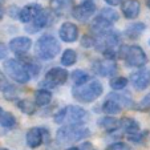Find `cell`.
I'll return each mask as SVG.
<instances>
[{"label":"cell","instance_id":"e575fe53","mask_svg":"<svg viewBox=\"0 0 150 150\" xmlns=\"http://www.w3.org/2000/svg\"><path fill=\"white\" fill-rule=\"evenodd\" d=\"M7 54H8V48L6 47L4 42H0V60L6 59Z\"/></svg>","mask_w":150,"mask_h":150},{"label":"cell","instance_id":"5b68a950","mask_svg":"<svg viewBox=\"0 0 150 150\" xmlns=\"http://www.w3.org/2000/svg\"><path fill=\"white\" fill-rule=\"evenodd\" d=\"M120 56L124 59V61L126 62L127 67H144L147 62L146 53L144 52V49L138 45H125L120 51Z\"/></svg>","mask_w":150,"mask_h":150},{"label":"cell","instance_id":"484cf974","mask_svg":"<svg viewBox=\"0 0 150 150\" xmlns=\"http://www.w3.org/2000/svg\"><path fill=\"white\" fill-rule=\"evenodd\" d=\"M17 108L25 114H33L35 113V104L31 100H20L17 102Z\"/></svg>","mask_w":150,"mask_h":150},{"label":"cell","instance_id":"d6986e66","mask_svg":"<svg viewBox=\"0 0 150 150\" xmlns=\"http://www.w3.org/2000/svg\"><path fill=\"white\" fill-rule=\"evenodd\" d=\"M73 0H51V7L56 13H64L72 8Z\"/></svg>","mask_w":150,"mask_h":150},{"label":"cell","instance_id":"ac0fdd59","mask_svg":"<svg viewBox=\"0 0 150 150\" xmlns=\"http://www.w3.org/2000/svg\"><path fill=\"white\" fill-rule=\"evenodd\" d=\"M118 125L121 126L122 130L126 132L127 134H136V133H139V130H141L139 124L134 118H132V117H124V118H121Z\"/></svg>","mask_w":150,"mask_h":150},{"label":"cell","instance_id":"60d3db41","mask_svg":"<svg viewBox=\"0 0 150 150\" xmlns=\"http://www.w3.org/2000/svg\"><path fill=\"white\" fill-rule=\"evenodd\" d=\"M149 42H150V41H149Z\"/></svg>","mask_w":150,"mask_h":150},{"label":"cell","instance_id":"e0dca14e","mask_svg":"<svg viewBox=\"0 0 150 150\" xmlns=\"http://www.w3.org/2000/svg\"><path fill=\"white\" fill-rule=\"evenodd\" d=\"M96 72H98L101 76H113L117 73V65L110 59H106L104 61L96 62Z\"/></svg>","mask_w":150,"mask_h":150},{"label":"cell","instance_id":"30bf717a","mask_svg":"<svg viewBox=\"0 0 150 150\" xmlns=\"http://www.w3.org/2000/svg\"><path fill=\"white\" fill-rule=\"evenodd\" d=\"M59 36L62 41L65 42H74L79 39V28L73 23H62L59 29Z\"/></svg>","mask_w":150,"mask_h":150},{"label":"cell","instance_id":"5bb4252c","mask_svg":"<svg viewBox=\"0 0 150 150\" xmlns=\"http://www.w3.org/2000/svg\"><path fill=\"white\" fill-rule=\"evenodd\" d=\"M31 47H32V40L25 36L15 37V39H12L11 41H9V49L17 54L25 53L27 51H29Z\"/></svg>","mask_w":150,"mask_h":150},{"label":"cell","instance_id":"1f68e13d","mask_svg":"<svg viewBox=\"0 0 150 150\" xmlns=\"http://www.w3.org/2000/svg\"><path fill=\"white\" fill-rule=\"evenodd\" d=\"M106 150H130V147L127 146L124 142H114V144L109 145Z\"/></svg>","mask_w":150,"mask_h":150},{"label":"cell","instance_id":"8fae6325","mask_svg":"<svg viewBox=\"0 0 150 150\" xmlns=\"http://www.w3.org/2000/svg\"><path fill=\"white\" fill-rule=\"evenodd\" d=\"M130 81L137 91H145L150 85V69H141L130 76Z\"/></svg>","mask_w":150,"mask_h":150},{"label":"cell","instance_id":"83f0119b","mask_svg":"<svg viewBox=\"0 0 150 150\" xmlns=\"http://www.w3.org/2000/svg\"><path fill=\"white\" fill-rule=\"evenodd\" d=\"M127 82H129L127 79H125V77H122V76H117L110 80V86L114 91H122V89L126 88Z\"/></svg>","mask_w":150,"mask_h":150},{"label":"cell","instance_id":"603a6c76","mask_svg":"<svg viewBox=\"0 0 150 150\" xmlns=\"http://www.w3.org/2000/svg\"><path fill=\"white\" fill-rule=\"evenodd\" d=\"M121 105L117 101H114L113 98H109L102 104V112L106 114H117L121 112Z\"/></svg>","mask_w":150,"mask_h":150},{"label":"cell","instance_id":"4316f807","mask_svg":"<svg viewBox=\"0 0 150 150\" xmlns=\"http://www.w3.org/2000/svg\"><path fill=\"white\" fill-rule=\"evenodd\" d=\"M100 126L104 127V129H108V130H114L118 127V121L113 117H104V118L100 120Z\"/></svg>","mask_w":150,"mask_h":150},{"label":"cell","instance_id":"9c48e42d","mask_svg":"<svg viewBox=\"0 0 150 150\" xmlns=\"http://www.w3.org/2000/svg\"><path fill=\"white\" fill-rule=\"evenodd\" d=\"M68 80V72L64 68H52L47 72L45 79L42 84L48 85L51 88L53 86H60V85H64L65 81Z\"/></svg>","mask_w":150,"mask_h":150},{"label":"cell","instance_id":"d6a6232c","mask_svg":"<svg viewBox=\"0 0 150 150\" xmlns=\"http://www.w3.org/2000/svg\"><path fill=\"white\" fill-rule=\"evenodd\" d=\"M94 44H96V40H94L93 37H91V36H86V35H85V36L81 39V45L84 47V48H91V47H94Z\"/></svg>","mask_w":150,"mask_h":150},{"label":"cell","instance_id":"8992f818","mask_svg":"<svg viewBox=\"0 0 150 150\" xmlns=\"http://www.w3.org/2000/svg\"><path fill=\"white\" fill-rule=\"evenodd\" d=\"M4 71L13 81L19 82V84H27L29 81V79H31L25 67L16 59L7 60L4 62Z\"/></svg>","mask_w":150,"mask_h":150},{"label":"cell","instance_id":"836d02e7","mask_svg":"<svg viewBox=\"0 0 150 150\" xmlns=\"http://www.w3.org/2000/svg\"><path fill=\"white\" fill-rule=\"evenodd\" d=\"M11 85H9L8 80L6 79V76H4L3 73H1V71H0V91H6V89H8Z\"/></svg>","mask_w":150,"mask_h":150},{"label":"cell","instance_id":"277c9868","mask_svg":"<svg viewBox=\"0 0 150 150\" xmlns=\"http://www.w3.org/2000/svg\"><path fill=\"white\" fill-rule=\"evenodd\" d=\"M104 92V86L100 81L94 80V81L89 82L86 85H80L73 89V97L79 100L80 102L88 104V102H93L98 98Z\"/></svg>","mask_w":150,"mask_h":150},{"label":"cell","instance_id":"cb8c5ba5","mask_svg":"<svg viewBox=\"0 0 150 150\" xmlns=\"http://www.w3.org/2000/svg\"><path fill=\"white\" fill-rule=\"evenodd\" d=\"M77 60V53L73 49H65L61 56V64L64 67H72Z\"/></svg>","mask_w":150,"mask_h":150},{"label":"cell","instance_id":"f1b7e54d","mask_svg":"<svg viewBox=\"0 0 150 150\" xmlns=\"http://www.w3.org/2000/svg\"><path fill=\"white\" fill-rule=\"evenodd\" d=\"M100 16L104 17V19H106L108 21H110V23H114V21H117V20H118V13H117L113 8H104V9H101Z\"/></svg>","mask_w":150,"mask_h":150},{"label":"cell","instance_id":"8d00e7d4","mask_svg":"<svg viewBox=\"0 0 150 150\" xmlns=\"http://www.w3.org/2000/svg\"><path fill=\"white\" fill-rule=\"evenodd\" d=\"M1 1V0H0ZM3 19V9H1V4H0V20Z\"/></svg>","mask_w":150,"mask_h":150},{"label":"cell","instance_id":"52a82bcc","mask_svg":"<svg viewBox=\"0 0 150 150\" xmlns=\"http://www.w3.org/2000/svg\"><path fill=\"white\" fill-rule=\"evenodd\" d=\"M97 7L96 3L93 0H84L82 3H80L79 6H76L73 9H72V16L77 20V21H81V23H85L88 21L92 16L94 15Z\"/></svg>","mask_w":150,"mask_h":150},{"label":"cell","instance_id":"d590c367","mask_svg":"<svg viewBox=\"0 0 150 150\" xmlns=\"http://www.w3.org/2000/svg\"><path fill=\"white\" fill-rule=\"evenodd\" d=\"M105 1H106L109 6H118V4H121L124 0H105Z\"/></svg>","mask_w":150,"mask_h":150},{"label":"cell","instance_id":"f546056e","mask_svg":"<svg viewBox=\"0 0 150 150\" xmlns=\"http://www.w3.org/2000/svg\"><path fill=\"white\" fill-rule=\"evenodd\" d=\"M109 98H113L114 101H117L121 106H126V105H130L132 104V100L130 97L127 94H114V93H110L109 94Z\"/></svg>","mask_w":150,"mask_h":150},{"label":"cell","instance_id":"44dd1931","mask_svg":"<svg viewBox=\"0 0 150 150\" xmlns=\"http://www.w3.org/2000/svg\"><path fill=\"white\" fill-rule=\"evenodd\" d=\"M146 25L144 23H134V24H130V25L126 28L125 31V35H126L129 39H138L141 36V33L145 31Z\"/></svg>","mask_w":150,"mask_h":150},{"label":"cell","instance_id":"4dcf8cb0","mask_svg":"<svg viewBox=\"0 0 150 150\" xmlns=\"http://www.w3.org/2000/svg\"><path fill=\"white\" fill-rule=\"evenodd\" d=\"M138 109L139 110H142V112H145V110H149L150 109V93L149 94H146V96L144 97V98L139 101V104H138Z\"/></svg>","mask_w":150,"mask_h":150},{"label":"cell","instance_id":"f35d334b","mask_svg":"<svg viewBox=\"0 0 150 150\" xmlns=\"http://www.w3.org/2000/svg\"><path fill=\"white\" fill-rule=\"evenodd\" d=\"M146 6L150 8V0H146Z\"/></svg>","mask_w":150,"mask_h":150},{"label":"cell","instance_id":"3957f363","mask_svg":"<svg viewBox=\"0 0 150 150\" xmlns=\"http://www.w3.org/2000/svg\"><path fill=\"white\" fill-rule=\"evenodd\" d=\"M54 122L56 124H73V125H79L82 122L86 121L88 118V113L80 106H74V105H69L62 108L61 110H59L54 114Z\"/></svg>","mask_w":150,"mask_h":150},{"label":"cell","instance_id":"9a60e30c","mask_svg":"<svg viewBox=\"0 0 150 150\" xmlns=\"http://www.w3.org/2000/svg\"><path fill=\"white\" fill-rule=\"evenodd\" d=\"M52 21H53V13L51 11H47V9H42L39 13V16L33 20V25L32 28H28V31H32L31 33H33V31L41 28H47L48 25H51Z\"/></svg>","mask_w":150,"mask_h":150},{"label":"cell","instance_id":"ba28073f","mask_svg":"<svg viewBox=\"0 0 150 150\" xmlns=\"http://www.w3.org/2000/svg\"><path fill=\"white\" fill-rule=\"evenodd\" d=\"M49 139V133L45 127H32L29 129L28 133H27V145L32 149H36L44 141H48Z\"/></svg>","mask_w":150,"mask_h":150},{"label":"cell","instance_id":"ab89813d","mask_svg":"<svg viewBox=\"0 0 150 150\" xmlns=\"http://www.w3.org/2000/svg\"><path fill=\"white\" fill-rule=\"evenodd\" d=\"M47 150H53V149H52V147H49V149H47ZM54 150H59V149H54Z\"/></svg>","mask_w":150,"mask_h":150},{"label":"cell","instance_id":"7402d4cb","mask_svg":"<svg viewBox=\"0 0 150 150\" xmlns=\"http://www.w3.org/2000/svg\"><path fill=\"white\" fill-rule=\"evenodd\" d=\"M0 125L3 127L11 129V127H13L16 125V118H15V116L12 113L6 112L0 108Z\"/></svg>","mask_w":150,"mask_h":150},{"label":"cell","instance_id":"74e56055","mask_svg":"<svg viewBox=\"0 0 150 150\" xmlns=\"http://www.w3.org/2000/svg\"><path fill=\"white\" fill-rule=\"evenodd\" d=\"M67 150H80V147H69V149H67Z\"/></svg>","mask_w":150,"mask_h":150},{"label":"cell","instance_id":"7a4b0ae2","mask_svg":"<svg viewBox=\"0 0 150 150\" xmlns=\"http://www.w3.org/2000/svg\"><path fill=\"white\" fill-rule=\"evenodd\" d=\"M60 42L52 35H42L36 41L35 52L41 60H52L60 53Z\"/></svg>","mask_w":150,"mask_h":150},{"label":"cell","instance_id":"ffe728a7","mask_svg":"<svg viewBox=\"0 0 150 150\" xmlns=\"http://www.w3.org/2000/svg\"><path fill=\"white\" fill-rule=\"evenodd\" d=\"M52 100V93L47 89H39L35 93V102L37 106H45L51 102Z\"/></svg>","mask_w":150,"mask_h":150},{"label":"cell","instance_id":"d4e9b609","mask_svg":"<svg viewBox=\"0 0 150 150\" xmlns=\"http://www.w3.org/2000/svg\"><path fill=\"white\" fill-rule=\"evenodd\" d=\"M72 79H73L74 85H76V86H80V85L86 84L91 77H89V74L86 73V72L81 71V69H77V71H74L73 73H72Z\"/></svg>","mask_w":150,"mask_h":150},{"label":"cell","instance_id":"4fadbf2b","mask_svg":"<svg viewBox=\"0 0 150 150\" xmlns=\"http://www.w3.org/2000/svg\"><path fill=\"white\" fill-rule=\"evenodd\" d=\"M42 11V8L39 4H28V6L23 7L19 11V19L23 23H31L39 16V13Z\"/></svg>","mask_w":150,"mask_h":150},{"label":"cell","instance_id":"6da1fadb","mask_svg":"<svg viewBox=\"0 0 150 150\" xmlns=\"http://www.w3.org/2000/svg\"><path fill=\"white\" fill-rule=\"evenodd\" d=\"M91 134V130L88 127H84L82 124L73 125L68 124L65 126L60 127L56 133V139L59 144L65 145V144H72V142L81 141L82 138H86Z\"/></svg>","mask_w":150,"mask_h":150},{"label":"cell","instance_id":"7c38bea8","mask_svg":"<svg viewBox=\"0 0 150 150\" xmlns=\"http://www.w3.org/2000/svg\"><path fill=\"white\" fill-rule=\"evenodd\" d=\"M121 11L126 19H137L141 12V4L138 0H124L121 3Z\"/></svg>","mask_w":150,"mask_h":150},{"label":"cell","instance_id":"2e32d148","mask_svg":"<svg viewBox=\"0 0 150 150\" xmlns=\"http://www.w3.org/2000/svg\"><path fill=\"white\" fill-rule=\"evenodd\" d=\"M112 24H113V23L108 21L106 19H104V17H101L98 15V16L94 17V20L92 21L91 31L93 32V33H96L97 36H101V35H104L105 32H108L109 29L112 28Z\"/></svg>","mask_w":150,"mask_h":150}]
</instances>
